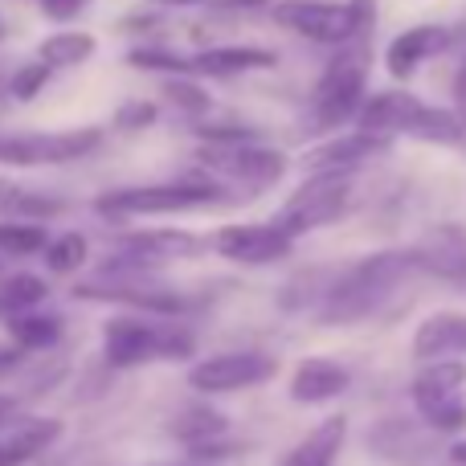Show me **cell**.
<instances>
[{
  "mask_svg": "<svg viewBox=\"0 0 466 466\" xmlns=\"http://www.w3.org/2000/svg\"><path fill=\"white\" fill-rule=\"evenodd\" d=\"M352 201V172H307V180L290 193V201L279 209V226H287L290 233H307L331 226L348 213Z\"/></svg>",
  "mask_w": 466,
  "mask_h": 466,
  "instance_id": "8992f818",
  "label": "cell"
},
{
  "mask_svg": "<svg viewBox=\"0 0 466 466\" xmlns=\"http://www.w3.org/2000/svg\"><path fill=\"white\" fill-rule=\"evenodd\" d=\"M98 144H103V131L98 127L5 136L0 139V164H8V168H49V164L82 160V156H90Z\"/></svg>",
  "mask_w": 466,
  "mask_h": 466,
  "instance_id": "9c48e42d",
  "label": "cell"
},
{
  "mask_svg": "<svg viewBox=\"0 0 466 466\" xmlns=\"http://www.w3.org/2000/svg\"><path fill=\"white\" fill-rule=\"evenodd\" d=\"M410 393L421 421L434 434H459L466 426V360H459V356L421 360Z\"/></svg>",
  "mask_w": 466,
  "mask_h": 466,
  "instance_id": "5b68a950",
  "label": "cell"
},
{
  "mask_svg": "<svg viewBox=\"0 0 466 466\" xmlns=\"http://www.w3.org/2000/svg\"><path fill=\"white\" fill-rule=\"evenodd\" d=\"M98 49V41L90 33H54L37 46V57L54 70H66V66H82L90 54Z\"/></svg>",
  "mask_w": 466,
  "mask_h": 466,
  "instance_id": "cb8c5ba5",
  "label": "cell"
},
{
  "mask_svg": "<svg viewBox=\"0 0 466 466\" xmlns=\"http://www.w3.org/2000/svg\"><path fill=\"white\" fill-rule=\"evenodd\" d=\"M226 201L221 180H164V185H139V188H115L95 201V213L103 218H152V213H180L201 209V205Z\"/></svg>",
  "mask_w": 466,
  "mask_h": 466,
  "instance_id": "277c9868",
  "label": "cell"
},
{
  "mask_svg": "<svg viewBox=\"0 0 466 466\" xmlns=\"http://www.w3.org/2000/svg\"><path fill=\"white\" fill-rule=\"evenodd\" d=\"M356 127L377 131V136H410L426 144H466V115L442 111V106L421 103L410 90H385V95L364 98Z\"/></svg>",
  "mask_w": 466,
  "mask_h": 466,
  "instance_id": "7a4b0ae2",
  "label": "cell"
},
{
  "mask_svg": "<svg viewBox=\"0 0 466 466\" xmlns=\"http://www.w3.org/2000/svg\"><path fill=\"white\" fill-rule=\"evenodd\" d=\"M49 238L41 226H25V221H0V249L5 254H37L46 249Z\"/></svg>",
  "mask_w": 466,
  "mask_h": 466,
  "instance_id": "4316f807",
  "label": "cell"
},
{
  "mask_svg": "<svg viewBox=\"0 0 466 466\" xmlns=\"http://www.w3.org/2000/svg\"><path fill=\"white\" fill-rule=\"evenodd\" d=\"M274 21L287 25L290 33L323 46H344L369 25V0L356 5H331V0H282L274 5Z\"/></svg>",
  "mask_w": 466,
  "mask_h": 466,
  "instance_id": "ba28073f",
  "label": "cell"
},
{
  "mask_svg": "<svg viewBox=\"0 0 466 466\" xmlns=\"http://www.w3.org/2000/svg\"><path fill=\"white\" fill-rule=\"evenodd\" d=\"M389 152V136H377V131H356V136H339L328 139V144L311 147L303 156V172H356L369 160Z\"/></svg>",
  "mask_w": 466,
  "mask_h": 466,
  "instance_id": "5bb4252c",
  "label": "cell"
},
{
  "mask_svg": "<svg viewBox=\"0 0 466 466\" xmlns=\"http://www.w3.org/2000/svg\"><path fill=\"white\" fill-rule=\"evenodd\" d=\"M57 209H62L57 201H46V197H29V193H21L13 180L0 177V213H37V218H49V213H57Z\"/></svg>",
  "mask_w": 466,
  "mask_h": 466,
  "instance_id": "83f0119b",
  "label": "cell"
},
{
  "mask_svg": "<svg viewBox=\"0 0 466 466\" xmlns=\"http://www.w3.org/2000/svg\"><path fill=\"white\" fill-rule=\"evenodd\" d=\"M164 95L172 98V103L180 106V111H188V115H205L209 111V95H205L197 82H164Z\"/></svg>",
  "mask_w": 466,
  "mask_h": 466,
  "instance_id": "f546056e",
  "label": "cell"
},
{
  "mask_svg": "<svg viewBox=\"0 0 466 466\" xmlns=\"http://www.w3.org/2000/svg\"><path fill=\"white\" fill-rule=\"evenodd\" d=\"M74 299H95V303H119L131 311L147 315H185L193 311V299L177 295V290L152 287L147 279H139V270H106L103 279H90L74 287Z\"/></svg>",
  "mask_w": 466,
  "mask_h": 466,
  "instance_id": "30bf717a",
  "label": "cell"
},
{
  "mask_svg": "<svg viewBox=\"0 0 466 466\" xmlns=\"http://www.w3.org/2000/svg\"><path fill=\"white\" fill-rule=\"evenodd\" d=\"M49 74H54V66H46V62L37 57L33 66H25V70L13 74V95H16V98H33L41 86H46Z\"/></svg>",
  "mask_w": 466,
  "mask_h": 466,
  "instance_id": "4dcf8cb0",
  "label": "cell"
},
{
  "mask_svg": "<svg viewBox=\"0 0 466 466\" xmlns=\"http://www.w3.org/2000/svg\"><path fill=\"white\" fill-rule=\"evenodd\" d=\"M352 377H348L344 364L328 360V356H307V360L295 364L290 372V397L299 405H328L336 401L339 393H348Z\"/></svg>",
  "mask_w": 466,
  "mask_h": 466,
  "instance_id": "9a60e30c",
  "label": "cell"
},
{
  "mask_svg": "<svg viewBox=\"0 0 466 466\" xmlns=\"http://www.w3.org/2000/svg\"><path fill=\"white\" fill-rule=\"evenodd\" d=\"M266 66H274V54L258 46H218L193 57V74H209V78H238V74L266 70Z\"/></svg>",
  "mask_w": 466,
  "mask_h": 466,
  "instance_id": "d6986e66",
  "label": "cell"
},
{
  "mask_svg": "<svg viewBox=\"0 0 466 466\" xmlns=\"http://www.w3.org/2000/svg\"><path fill=\"white\" fill-rule=\"evenodd\" d=\"M86 5L90 0H41L46 16H54V21H70V16H78Z\"/></svg>",
  "mask_w": 466,
  "mask_h": 466,
  "instance_id": "1f68e13d",
  "label": "cell"
},
{
  "mask_svg": "<svg viewBox=\"0 0 466 466\" xmlns=\"http://www.w3.org/2000/svg\"><path fill=\"white\" fill-rule=\"evenodd\" d=\"M46 282L33 279V274H8L0 282V315H13V311H29V307L46 303Z\"/></svg>",
  "mask_w": 466,
  "mask_h": 466,
  "instance_id": "d4e9b609",
  "label": "cell"
},
{
  "mask_svg": "<svg viewBox=\"0 0 466 466\" xmlns=\"http://www.w3.org/2000/svg\"><path fill=\"white\" fill-rule=\"evenodd\" d=\"M201 164H209L218 177L246 180V185L258 188H270L287 172V156L274 152V147H262L258 139H249V144H205Z\"/></svg>",
  "mask_w": 466,
  "mask_h": 466,
  "instance_id": "8fae6325",
  "label": "cell"
},
{
  "mask_svg": "<svg viewBox=\"0 0 466 466\" xmlns=\"http://www.w3.org/2000/svg\"><path fill=\"white\" fill-rule=\"evenodd\" d=\"M364 82H369V49H339L315 86V123L336 127V123L356 119L364 106Z\"/></svg>",
  "mask_w": 466,
  "mask_h": 466,
  "instance_id": "52a82bcc",
  "label": "cell"
},
{
  "mask_svg": "<svg viewBox=\"0 0 466 466\" xmlns=\"http://www.w3.org/2000/svg\"><path fill=\"white\" fill-rule=\"evenodd\" d=\"M164 5H213V0H164Z\"/></svg>",
  "mask_w": 466,
  "mask_h": 466,
  "instance_id": "8d00e7d4",
  "label": "cell"
},
{
  "mask_svg": "<svg viewBox=\"0 0 466 466\" xmlns=\"http://www.w3.org/2000/svg\"><path fill=\"white\" fill-rule=\"evenodd\" d=\"M62 438V421H25L21 430H8L5 438H0V466H25L33 462L41 451H46L49 442H57Z\"/></svg>",
  "mask_w": 466,
  "mask_h": 466,
  "instance_id": "44dd1931",
  "label": "cell"
},
{
  "mask_svg": "<svg viewBox=\"0 0 466 466\" xmlns=\"http://www.w3.org/2000/svg\"><path fill=\"white\" fill-rule=\"evenodd\" d=\"M103 352L111 369H136L147 360H185L193 356V336L156 319L115 315L103 328Z\"/></svg>",
  "mask_w": 466,
  "mask_h": 466,
  "instance_id": "3957f363",
  "label": "cell"
},
{
  "mask_svg": "<svg viewBox=\"0 0 466 466\" xmlns=\"http://www.w3.org/2000/svg\"><path fill=\"white\" fill-rule=\"evenodd\" d=\"M344 438H348V418L344 413H331V418H323L319 426L282 459V466H336L339 451H344Z\"/></svg>",
  "mask_w": 466,
  "mask_h": 466,
  "instance_id": "ac0fdd59",
  "label": "cell"
},
{
  "mask_svg": "<svg viewBox=\"0 0 466 466\" xmlns=\"http://www.w3.org/2000/svg\"><path fill=\"white\" fill-rule=\"evenodd\" d=\"M454 111L466 115V57H462L459 74H454Z\"/></svg>",
  "mask_w": 466,
  "mask_h": 466,
  "instance_id": "836d02e7",
  "label": "cell"
},
{
  "mask_svg": "<svg viewBox=\"0 0 466 466\" xmlns=\"http://www.w3.org/2000/svg\"><path fill=\"white\" fill-rule=\"evenodd\" d=\"M413 249H418V262L426 274H438V279H462L466 274V233L462 229H438Z\"/></svg>",
  "mask_w": 466,
  "mask_h": 466,
  "instance_id": "ffe728a7",
  "label": "cell"
},
{
  "mask_svg": "<svg viewBox=\"0 0 466 466\" xmlns=\"http://www.w3.org/2000/svg\"><path fill=\"white\" fill-rule=\"evenodd\" d=\"M5 323H8V336H13V344L21 348V352L54 348L57 339H62V319H54V315H41L37 307H29V311H13Z\"/></svg>",
  "mask_w": 466,
  "mask_h": 466,
  "instance_id": "603a6c76",
  "label": "cell"
},
{
  "mask_svg": "<svg viewBox=\"0 0 466 466\" xmlns=\"http://www.w3.org/2000/svg\"><path fill=\"white\" fill-rule=\"evenodd\" d=\"M451 459L466 466V438H462V442H454V446H451Z\"/></svg>",
  "mask_w": 466,
  "mask_h": 466,
  "instance_id": "e575fe53",
  "label": "cell"
},
{
  "mask_svg": "<svg viewBox=\"0 0 466 466\" xmlns=\"http://www.w3.org/2000/svg\"><path fill=\"white\" fill-rule=\"evenodd\" d=\"M229 430L226 413L209 410V405H188L177 421H172V434L177 442H185L188 451H209V442H221V434Z\"/></svg>",
  "mask_w": 466,
  "mask_h": 466,
  "instance_id": "7402d4cb",
  "label": "cell"
},
{
  "mask_svg": "<svg viewBox=\"0 0 466 466\" xmlns=\"http://www.w3.org/2000/svg\"><path fill=\"white\" fill-rule=\"evenodd\" d=\"M418 270H421V262H418V249L413 246L369 254L328 290V299H323V307H319V319L331 323V328L369 319V315L380 311V307L393 299V290L401 287V282H410Z\"/></svg>",
  "mask_w": 466,
  "mask_h": 466,
  "instance_id": "6da1fadb",
  "label": "cell"
},
{
  "mask_svg": "<svg viewBox=\"0 0 466 466\" xmlns=\"http://www.w3.org/2000/svg\"><path fill=\"white\" fill-rule=\"evenodd\" d=\"M152 119H156V106L152 103H131V106H123V111H119L123 127H144V123H152Z\"/></svg>",
  "mask_w": 466,
  "mask_h": 466,
  "instance_id": "d6a6232c",
  "label": "cell"
},
{
  "mask_svg": "<svg viewBox=\"0 0 466 466\" xmlns=\"http://www.w3.org/2000/svg\"><path fill=\"white\" fill-rule=\"evenodd\" d=\"M446 46H451V33L446 29H438V25H418V29H405L389 41L385 66L397 82H405L421 62H430L434 54H442Z\"/></svg>",
  "mask_w": 466,
  "mask_h": 466,
  "instance_id": "2e32d148",
  "label": "cell"
},
{
  "mask_svg": "<svg viewBox=\"0 0 466 466\" xmlns=\"http://www.w3.org/2000/svg\"><path fill=\"white\" fill-rule=\"evenodd\" d=\"M90 258V241L82 238V233H62V238H54L46 246V266L54 274H74L82 270V262Z\"/></svg>",
  "mask_w": 466,
  "mask_h": 466,
  "instance_id": "484cf974",
  "label": "cell"
},
{
  "mask_svg": "<svg viewBox=\"0 0 466 466\" xmlns=\"http://www.w3.org/2000/svg\"><path fill=\"white\" fill-rule=\"evenodd\" d=\"M8 410H13V401H8V397H0V421L8 418Z\"/></svg>",
  "mask_w": 466,
  "mask_h": 466,
  "instance_id": "d590c367",
  "label": "cell"
},
{
  "mask_svg": "<svg viewBox=\"0 0 466 466\" xmlns=\"http://www.w3.org/2000/svg\"><path fill=\"white\" fill-rule=\"evenodd\" d=\"M295 246V233L279 221H262V226H221L213 233V249L229 262L241 266H266V262H279V258L290 254Z\"/></svg>",
  "mask_w": 466,
  "mask_h": 466,
  "instance_id": "4fadbf2b",
  "label": "cell"
},
{
  "mask_svg": "<svg viewBox=\"0 0 466 466\" xmlns=\"http://www.w3.org/2000/svg\"><path fill=\"white\" fill-rule=\"evenodd\" d=\"M413 356L418 360H442V356L466 360V315H454V311L430 315L413 331Z\"/></svg>",
  "mask_w": 466,
  "mask_h": 466,
  "instance_id": "e0dca14e",
  "label": "cell"
},
{
  "mask_svg": "<svg viewBox=\"0 0 466 466\" xmlns=\"http://www.w3.org/2000/svg\"><path fill=\"white\" fill-rule=\"evenodd\" d=\"M279 372V364L266 352H226V356H209V360L193 364L188 385L197 393H238L249 385H266Z\"/></svg>",
  "mask_w": 466,
  "mask_h": 466,
  "instance_id": "7c38bea8",
  "label": "cell"
},
{
  "mask_svg": "<svg viewBox=\"0 0 466 466\" xmlns=\"http://www.w3.org/2000/svg\"><path fill=\"white\" fill-rule=\"evenodd\" d=\"M131 66L139 70H160V74H193V57H177L168 49H136Z\"/></svg>",
  "mask_w": 466,
  "mask_h": 466,
  "instance_id": "f1b7e54d",
  "label": "cell"
}]
</instances>
